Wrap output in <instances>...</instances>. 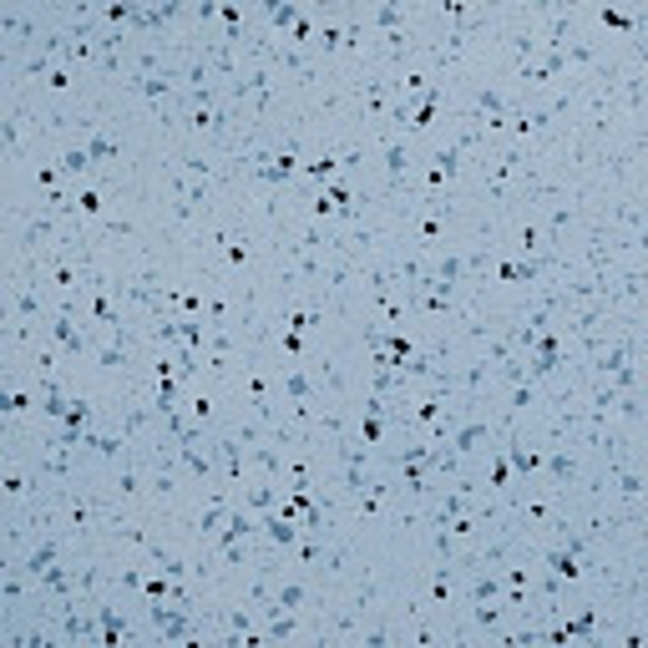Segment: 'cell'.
I'll use <instances>...</instances> for the list:
<instances>
[{
    "instance_id": "1",
    "label": "cell",
    "mask_w": 648,
    "mask_h": 648,
    "mask_svg": "<svg viewBox=\"0 0 648 648\" xmlns=\"http://www.w3.org/2000/svg\"><path fill=\"white\" fill-rule=\"evenodd\" d=\"M259 532H264L279 552L294 557V547H299V522H294V517H284V512H264V517H259Z\"/></svg>"
}]
</instances>
